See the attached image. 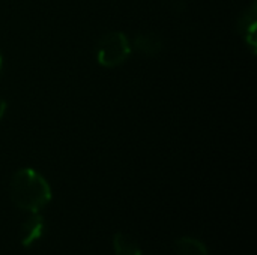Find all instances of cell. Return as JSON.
<instances>
[{"instance_id":"cell-1","label":"cell","mask_w":257,"mask_h":255,"mask_svg":"<svg viewBox=\"0 0 257 255\" xmlns=\"http://www.w3.org/2000/svg\"><path fill=\"white\" fill-rule=\"evenodd\" d=\"M9 195L15 207L38 213L51 201V188L44 176L33 168H21L11 177Z\"/></svg>"},{"instance_id":"cell-2","label":"cell","mask_w":257,"mask_h":255,"mask_svg":"<svg viewBox=\"0 0 257 255\" xmlns=\"http://www.w3.org/2000/svg\"><path fill=\"white\" fill-rule=\"evenodd\" d=\"M96 60L104 68H116L128 60L133 45L125 33L107 32L96 42Z\"/></svg>"},{"instance_id":"cell-3","label":"cell","mask_w":257,"mask_h":255,"mask_svg":"<svg viewBox=\"0 0 257 255\" xmlns=\"http://www.w3.org/2000/svg\"><path fill=\"white\" fill-rule=\"evenodd\" d=\"M256 24H257V8L253 2L250 6H247L236 21L238 33L245 41V45L251 50L253 54H256Z\"/></svg>"},{"instance_id":"cell-4","label":"cell","mask_w":257,"mask_h":255,"mask_svg":"<svg viewBox=\"0 0 257 255\" xmlns=\"http://www.w3.org/2000/svg\"><path fill=\"white\" fill-rule=\"evenodd\" d=\"M136 47V50L148 57H154L158 56L163 48H164V42L163 38L155 33V32H140L134 36V42L131 44Z\"/></svg>"},{"instance_id":"cell-5","label":"cell","mask_w":257,"mask_h":255,"mask_svg":"<svg viewBox=\"0 0 257 255\" xmlns=\"http://www.w3.org/2000/svg\"><path fill=\"white\" fill-rule=\"evenodd\" d=\"M45 231V222L44 218L38 213H32V216L21 225V245L24 248L32 246L36 240H39L44 236Z\"/></svg>"},{"instance_id":"cell-6","label":"cell","mask_w":257,"mask_h":255,"mask_svg":"<svg viewBox=\"0 0 257 255\" xmlns=\"http://www.w3.org/2000/svg\"><path fill=\"white\" fill-rule=\"evenodd\" d=\"M173 252L176 255H209L206 245L194 237H179L173 242Z\"/></svg>"},{"instance_id":"cell-7","label":"cell","mask_w":257,"mask_h":255,"mask_svg":"<svg viewBox=\"0 0 257 255\" xmlns=\"http://www.w3.org/2000/svg\"><path fill=\"white\" fill-rule=\"evenodd\" d=\"M113 251L116 255H142L140 245L123 233H117L113 237Z\"/></svg>"},{"instance_id":"cell-8","label":"cell","mask_w":257,"mask_h":255,"mask_svg":"<svg viewBox=\"0 0 257 255\" xmlns=\"http://www.w3.org/2000/svg\"><path fill=\"white\" fill-rule=\"evenodd\" d=\"M167 3L170 9L176 14H182L187 9V0H169Z\"/></svg>"},{"instance_id":"cell-9","label":"cell","mask_w":257,"mask_h":255,"mask_svg":"<svg viewBox=\"0 0 257 255\" xmlns=\"http://www.w3.org/2000/svg\"><path fill=\"white\" fill-rule=\"evenodd\" d=\"M6 108H8V104H6V101L0 98V120H2V117L5 116V113H6Z\"/></svg>"},{"instance_id":"cell-10","label":"cell","mask_w":257,"mask_h":255,"mask_svg":"<svg viewBox=\"0 0 257 255\" xmlns=\"http://www.w3.org/2000/svg\"><path fill=\"white\" fill-rule=\"evenodd\" d=\"M2 65H3V59H2V53H0V71H2Z\"/></svg>"}]
</instances>
